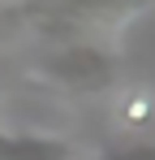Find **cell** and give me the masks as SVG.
I'll return each instance as SVG.
<instances>
[{
    "mask_svg": "<svg viewBox=\"0 0 155 160\" xmlns=\"http://www.w3.org/2000/svg\"><path fill=\"white\" fill-rule=\"evenodd\" d=\"M116 117H121L125 126H147L155 117V95L147 87H129L125 95L116 100Z\"/></svg>",
    "mask_w": 155,
    "mask_h": 160,
    "instance_id": "6da1fadb",
    "label": "cell"
}]
</instances>
